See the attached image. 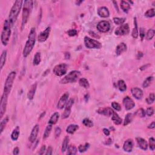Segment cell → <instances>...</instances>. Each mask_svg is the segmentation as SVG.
<instances>
[{
    "mask_svg": "<svg viewBox=\"0 0 155 155\" xmlns=\"http://www.w3.org/2000/svg\"><path fill=\"white\" fill-rule=\"evenodd\" d=\"M74 103V100L73 99H70L68 100L67 103L66 107H65V110H64V113H62V119H66L69 116L70 112H71V109Z\"/></svg>",
    "mask_w": 155,
    "mask_h": 155,
    "instance_id": "obj_11",
    "label": "cell"
},
{
    "mask_svg": "<svg viewBox=\"0 0 155 155\" xmlns=\"http://www.w3.org/2000/svg\"><path fill=\"white\" fill-rule=\"evenodd\" d=\"M69 142V138L68 136L65 137V138L64 139L63 142L62 144V152H64L67 150V149L68 148V144Z\"/></svg>",
    "mask_w": 155,
    "mask_h": 155,
    "instance_id": "obj_34",
    "label": "cell"
},
{
    "mask_svg": "<svg viewBox=\"0 0 155 155\" xmlns=\"http://www.w3.org/2000/svg\"><path fill=\"white\" fill-rule=\"evenodd\" d=\"M149 146L151 150L153 151L155 149V140L153 138H150L149 139Z\"/></svg>",
    "mask_w": 155,
    "mask_h": 155,
    "instance_id": "obj_46",
    "label": "cell"
},
{
    "mask_svg": "<svg viewBox=\"0 0 155 155\" xmlns=\"http://www.w3.org/2000/svg\"><path fill=\"white\" fill-rule=\"evenodd\" d=\"M79 84L81 87L85 88V89H88V88H89L90 87L89 82L86 78H81L79 81Z\"/></svg>",
    "mask_w": 155,
    "mask_h": 155,
    "instance_id": "obj_29",
    "label": "cell"
},
{
    "mask_svg": "<svg viewBox=\"0 0 155 155\" xmlns=\"http://www.w3.org/2000/svg\"><path fill=\"white\" fill-rule=\"evenodd\" d=\"M121 7L124 12L127 13L130 9V5L129 4L128 2L122 1L121 2Z\"/></svg>",
    "mask_w": 155,
    "mask_h": 155,
    "instance_id": "obj_28",
    "label": "cell"
},
{
    "mask_svg": "<svg viewBox=\"0 0 155 155\" xmlns=\"http://www.w3.org/2000/svg\"><path fill=\"white\" fill-rule=\"evenodd\" d=\"M52 152H53V149H52V147L50 146L48 147V149L47 150V152L46 153V154L47 155H51L52 154Z\"/></svg>",
    "mask_w": 155,
    "mask_h": 155,
    "instance_id": "obj_53",
    "label": "cell"
},
{
    "mask_svg": "<svg viewBox=\"0 0 155 155\" xmlns=\"http://www.w3.org/2000/svg\"><path fill=\"white\" fill-rule=\"evenodd\" d=\"M8 121H9V117H6L1 122V124H0V133H3L4 129V128L6 127V125H7Z\"/></svg>",
    "mask_w": 155,
    "mask_h": 155,
    "instance_id": "obj_39",
    "label": "cell"
},
{
    "mask_svg": "<svg viewBox=\"0 0 155 155\" xmlns=\"http://www.w3.org/2000/svg\"><path fill=\"white\" fill-rule=\"evenodd\" d=\"M127 46L125 43H121V44H119L116 47V54L117 55H120L123 52H124L127 50Z\"/></svg>",
    "mask_w": 155,
    "mask_h": 155,
    "instance_id": "obj_22",
    "label": "cell"
},
{
    "mask_svg": "<svg viewBox=\"0 0 155 155\" xmlns=\"http://www.w3.org/2000/svg\"><path fill=\"white\" fill-rule=\"evenodd\" d=\"M50 27H48L47 28H46V29H45L44 31H42V32H41L40 33V35H38V40L39 42H42L47 40L49 36V34H50Z\"/></svg>",
    "mask_w": 155,
    "mask_h": 155,
    "instance_id": "obj_14",
    "label": "cell"
},
{
    "mask_svg": "<svg viewBox=\"0 0 155 155\" xmlns=\"http://www.w3.org/2000/svg\"><path fill=\"white\" fill-rule=\"evenodd\" d=\"M52 125L49 124V125L47 126L46 130H45L44 136H43V138L46 139L47 138H48L50 134V132H51V131H52Z\"/></svg>",
    "mask_w": 155,
    "mask_h": 155,
    "instance_id": "obj_38",
    "label": "cell"
},
{
    "mask_svg": "<svg viewBox=\"0 0 155 155\" xmlns=\"http://www.w3.org/2000/svg\"><path fill=\"white\" fill-rule=\"evenodd\" d=\"M39 131H40V127L38 125H35L32 131H31L30 137H29V141L30 142H34L36 141L37 136H38Z\"/></svg>",
    "mask_w": 155,
    "mask_h": 155,
    "instance_id": "obj_16",
    "label": "cell"
},
{
    "mask_svg": "<svg viewBox=\"0 0 155 155\" xmlns=\"http://www.w3.org/2000/svg\"><path fill=\"white\" fill-rule=\"evenodd\" d=\"M154 30H153V29H149L146 34V39L147 40H151L154 37Z\"/></svg>",
    "mask_w": 155,
    "mask_h": 155,
    "instance_id": "obj_40",
    "label": "cell"
},
{
    "mask_svg": "<svg viewBox=\"0 0 155 155\" xmlns=\"http://www.w3.org/2000/svg\"><path fill=\"white\" fill-rule=\"evenodd\" d=\"M59 117H60V114L58 112L54 113L51 116L50 120L49 121V124L51 125H54L58 122Z\"/></svg>",
    "mask_w": 155,
    "mask_h": 155,
    "instance_id": "obj_25",
    "label": "cell"
},
{
    "mask_svg": "<svg viewBox=\"0 0 155 155\" xmlns=\"http://www.w3.org/2000/svg\"><path fill=\"white\" fill-rule=\"evenodd\" d=\"M103 132L105 135H106V136H109L110 135V131L107 129H104Z\"/></svg>",
    "mask_w": 155,
    "mask_h": 155,
    "instance_id": "obj_56",
    "label": "cell"
},
{
    "mask_svg": "<svg viewBox=\"0 0 155 155\" xmlns=\"http://www.w3.org/2000/svg\"><path fill=\"white\" fill-rule=\"evenodd\" d=\"M23 1H21V0H17L15 2L14 4L10 10V12L9 13V19L8 21L9 23V24L12 27L15 24V21H17V19L18 17V15L19 12L21 11V9L22 7Z\"/></svg>",
    "mask_w": 155,
    "mask_h": 155,
    "instance_id": "obj_1",
    "label": "cell"
},
{
    "mask_svg": "<svg viewBox=\"0 0 155 155\" xmlns=\"http://www.w3.org/2000/svg\"><path fill=\"white\" fill-rule=\"evenodd\" d=\"M123 104L127 110H130L135 106V103L133 100L129 97H126L123 99Z\"/></svg>",
    "mask_w": 155,
    "mask_h": 155,
    "instance_id": "obj_13",
    "label": "cell"
},
{
    "mask_svg": "<svg viewBox=\"0 0 155 155\" xmlns=\"http://www.w3.org/2000/svg\"><path fill=\"white\" fill-rule=\"evenodd\" d=\"M8 96L9 95L3 93V95L1 97V104H0V117H3V115H4L6 111Z\"/></svg>",
    "mask_w": 155,
    "mask_h": 155,
    "instance_id": "obj_9",
    "label": "cell"
},
{
    "mask_svg": "<svg viewBox=\"0 0 155 155\" xmlns=\"http://www.w3.org/2000/svg\"><path fill=\"white\" fill-rule=\"evenodd\" d=\"M131 92L133 97L137 99H141L143 97V95H144L142 90L138 87L132 88Z\"/></svg>",
    "mask_w": 155,
    "mask_h": 155,
    "instance_id": "obj_17",
    "label": "cell"
},
{
    "mask_svg": "<svg viewBox=\"0 0 155 155\" xmlns=\"http://www.w3.org/2000/svg\"><path fill=\"white\" fill-rule=\"evenodd\" d=\"M130 32V27L128 24H124L116 29L115 34L116 35H125Z\"/></svg>",
    "mask_w": 155,
    "mask_h": 155,
    "instance_id": "obj_10",
    "label": "cell"
},
{
    "mask_svg": "<svg viewBox=\"0 0 155 155\" xmlns=\"http://www.w3.org/2000/svg\"><path fill=\"white\" fill-rule=\"evenodd\" d=\"M10 28L11 27L9 24L8 20H6L4 21L3 29L1 33V42L4 46H7L9 42L11 35Z\"/></svg>",
    "mask_w": 155,
    "mask_h": 155,
    "instance_id": "obj_4",
    "label": "cell"
},
{
    "mask_svg": "<svg viewBox=\"0 0 155 155\" xmlns=\"http://www.w3.org/2000/svg\"><path fill=\"white\" fill-rule=\"evenodd\" d=\"M61 133V129L60 127H56L55 129V135L56 138L60 136Z\"/></svg>",
    "mask_w": 155,
    "mask_h": 155,
    "instance_id": "obj_51",
    "label": "cell"
},
{
    "mask_svg": "<svg viewBox=\"0 0 155 155\" xmlns=\"http://www.w3.org/2000/svg\"><path fill=\"white\" fill-rule=\"evenodd\" d=\"M113 21H114V23L116 24L121 25L124 24V23L125 21V18H114Z\"/></svg>",
    "mask_w": 155,
    "mask_h": 155,
    "instance_id": "obj_42",
    "label": "cell"
},
{
    "mask_svg": "<svg viewBox=\"0 0 155 155\" xmlns=\"http://www.w3.org/2000/svg\"><path fill=\"white\" fill-rule=\"evenodd\" d=\"M82 2H83L82 1H76V4H77V5L79 6V5H80V4L82 3Z\"/></svg>",
    "mask_w": 155,
    "mask_h": 155,
    "instance_id": "obj_58",
    "label": "cell"
},
{
    "mask_svg": "<svg viewBox=\"0 0 155 155\" xmlns=\"http://www.w3.org/2000/svg\"><path fill=\"white\" fill-rule=\"evenodd\" d=\"M41 62V54L40 52L36 53L35 55L34 60H33V65L37 66Z\"/></svg>",
    "mask_w": 155,
    "mask_h": 155,
    "instance_id": "obj_37",
    "label": "cell"
},
{
    "mask_svg": "<svg viewBox=\"0 0 155 155\" xmlns=\"http://www.w3.org/2000/svg\"><path fill=\"white\" fill-rule=\"evenodd\" d=\"M89 144L88 143H86L85 145H80V146L78 147V150L80 153H83L85 152L86 150L89 148Z\"/></svg>",
    "mask_w": 155,
    "mask_h": 155,
    "instance_id": "obj_41",
    "label": "cell"
},
{
    "mask_svg": "<svg viewBox=\"0 0 155 155\" xmlns=\"http://www.w3.org/2000/svg\"><path fill=\"white\" fill-rule=\"evenodd\" d=\"M68 96H69V94L68 93H64L63 95L62 96L61 98L59 100L58 105H57V107L59 109H62L63 108L66 106L67 103V100L68 98Z\"/></svg>",
    "mask_w": 155,
    "mask_h": 155,
    "instance_id": "obj_15",
    "label": "cell"
},
{
    "mask_svg": "<svg viewBox=\"0 0 155 155\" xmlns=\"http://www.w3.org/2000/svg\"><path fill=\"white\" fill-rule=\"evenodd\" d=\"M153 80V76H148L147 77L146 79L144 80V82H143V87L144 88H147L148 87L149 85H150V84L152 83Z\"/></svg>",
    "mask_w": 155,
    "mask_h": 155,
    "instance_id": "obj_35",
    "label": "cell"
},
{
    "mask_svg": "<svg viewBox=\"0 0 155 155\" xmlns=\"http://www.w3.org/2000/svg\"><path fill=\"white\" fill-rule=\"evenodd\" d=\"M111 119L113 121V122L115 123L116 125H120L122 123V119L119 117V116L116 113L113 111V115H111Z\"/></svg>",
    "mask_w": 155,
    "mask_h": 155,
    "instance_id": "obj_24",
    "label": "cell"
},
{
    "mask_svg": "<svg viewBox=\"0 0 155 155\" xmlns=\"http://www.w3.org/2000/svg\"><path fill=\"white\" fill-rule=\"evenodd\" d=\"M24 4L23 10L22 15V29L24 28V25L28 21L30 13L32 9L33 1H25L24 2Z\"/></svg>",
    "mask_w": 155,
    "mask_h": 155,
    "instance_id": "obj_3",
    "label": "cell"
},
{
    "mask_svg": "<svg viewBox=\"0 0 155 155\" xmlns=\"http://www.w3.org/2000/svg\"><path fill=\"white\" fill-rule=\"evenodd\" d=\"M6 58H7V51L4 50L2 53L1 58H0V68L1 69H3L4 66L5 65L6 61Z\"/></svg>",
    "mask_w": 155,
    "mask_h": 155,
    "instance_id": "obj_26",
    "label": "cell"
},
{
    "mask_svg": "<svg viewBox=\"0 0 155 155\" xmlns=\"http://www.w3.org/2000/svg\"><path fill=\"white\" fill-rule=\"evenodd\" d=\"M148 129H154V127H155V123H154V122H153L151 123L150 124L148 125Z\"/></svg>",
    "mask_w": 155,
    "mask_h": 155,
    "instance_id": "obj_57",
    "label": "cell"
},
{
    "mask_svg": "<svg viewBox=\"0 0 155 155\" xmlns=\"http://www.w3.org/2000/svg\"><path fill=\"white\" fill-rule=\"evenodd\" d=\"M67 149V154L69 155L76 154V153H77V148L74 146L70 145V146H68Z\"/></svg>",
    "mask_w": 155,
    "mask_h": 155,
    "instance_id": "obj_33",
    "label": "cell"
},
{
    "mask_svg": "<svg viewBox=\"0 0 155 155\" xmlns=\"http://www.w3.org/2000/svg\"><path fill=\"white\" fill-rule=\"evenodd\" d=\"M137 143H138L139 147L143 150H147L148 148V143L144 139L142 138H136Z\"/></svg>",
    "mask_w": 155,
    "mask_h": 155,
    "instance_id": "obj_21",
    "label": "cell"
},
{
    "mask_svg": "<svg viewBox=\"0 0 155 155\" xmlns=\"http://www.w3.org/2000/svg\"><path fill=\"white\" fill-rule=\"evenodd\" d=\"M19 149L18 147H16V148H15L14 150H13V154L15 155H17L19 154Z\"/></svg>",
    "mask_w": 155,
    "mask_h": 155,
    "instance_id": "obj_55",
    "label": "cell"
},
{
    "mask_svg": "<svg viewBox=\"0 0 155 155\" xmlns=\"http://www.w3.org/2000/svg\"><path fill=\"white\" fill-rule=\"evenodd\" d=\"M37 87V83H35L31 86L30 90H29L28 94H27V97L29 99L32 100L33 99V97H34L35 92H36Z\"/></svg>",
    "mask_w": 155,
    "mask_h": 155,
    "instance_id": "obj_23",
    "label": "cell"
},
{
    "mask_svg": "<svg viewBox=\"0 0 155 155\" xmlns=\"http://www.w3.org/2000/svg\"><path fill=\"white\" fill-rule=\"evenodd\" d=\"M154 101V93H150L149 95V97L148 98H147L146 101L148 104H152L153 103Z\"/></svg>",
    "mask_w": 155,
    "mask_h": 155,
    "instance_id": "obj_45",
    "label": "cell"
},
{
    "mask_svg": "<svg viewBox=\"0 0 155 155\" xmlns=\"http://www.w3.org/2000/svg\"><path fill=\"white\" fill-rule=\"evenodd\" d=\"M133 147V142L131 139H128L126 141H125L124 144L123 146L124 150L126 152H132Z\"/></svg>",
    "mask_w": 155,
    "mask_h": 155,
    "instance_id": "obj_19",
    "label": "cell"
},
{
    "mask_svg": "<svg viewBox=\"0 0 155 155\" xmlns=\"http://www.w3.org/2000/svg\"><path fill=\"white\" fill-rule=\"evenodd\" d=\"M117 86H118L119 90L121 92H125L127 90V85L125 82L123 80H119L117 82Z\"/></svg>",
    "mask_w": 155,
    "mask_h": 155,
    "instance_id": "obj_32",
    "label": "cell"
},
{
    "mask_svg": "<svg viewBox=\"0 0 155 155\" xmlns=\"http://www.w3.org/2000/svg\"><path fill=\"white\" fill-rule=\"evenodd\" d=\"M67 70V65L66 64H60L55 67L53 72L55 75L62 76L65 74Z\"/></svg>",
    "mask_w": 155,
    "mask_h": 155,
    "instance_id": "obj_8",
    "label": "cell"
},
{
    "mask_svg": "<svg viewBox=\"0 0 155 155\" xmlns=\"http://www.w3.org/2000/svg\"><path fill=\"white\" fill-rule=\"evenodd\" d=\"M134 25L135 27L132 31V36L134 38H137L138 36V24H137L136 18H135L134 19Z\"/></svg>",
    "mask_w": 155,
    "mask_h": 155,
    "instance_id": "obj_31",
    "label": "cell"
},
{
    "mask_svg": "<svg viewBox=\"0 0 155 155\" xmlns=\"http://www.w3.org/2000/svg\"><path fill=\"white\" fill-rule=\"evenodd\" d=\"M97 29L99 32L105 33L110 29V24L107 21H101L98 24Z\"/></svg>",
    "mask_w": 155,
    "mask_h": 155,
    "instance_id": "obj_12",
    "label": "cell"
},
{
    "mask_svg": "<svg viewBox=\"0 0 155 155\" xmlns=\"http://www.w3.org/2000/svg\"><path fill=\"white\" fill-rule=\"evenodd\" d=\"M84 44L88 49H101L102 47V45L99 42L87 36L84 38Z\"/></svg>",
    "mask_w": 155,
    "mask_h": 155,
    "instance_id": "obj_7",
    "label": "cell"
},
{
    "mask_svg": "<svg viewBox=\"0 0 155 155\" xmlns=\"http://www.w3.org/2000/svg\"><path fill=\"white\" fill-rule=\"evenodd\" d=\"M133 120V115L131 113H128L125 116L124 122V125L125 126V125H127L129 124L131 121Z\"/></svg>",
    "mask_w": 155,
    "mask_h": 155,
    "instance_id": "obj_36",
    "label": "cell"
},
{
    "mask_svg": "<svg viewBox=\"0 0 155 155\" xmlns=\"http://www.w3.org/2000/svg\"><path fill=\"white\" fill-rule=\"evenodd\" d=\"M46 150V147L45 146H42V147H41V149H40V152H39V154H43L44 153L45 151Z\"/></svg>",
    "mask_w": 155,
    "mask_h": 155,
    "instance_id": "obj_54",
    "label": "cell"
},
{
    "mask_svg": "<svg viewBox=\"0 0 155 155\" xmlns=\"http://www.w3.org/2000/svg\"><path fill=\"white\" fill-rule=\"evenodd\" d=\"M113 111L112 109L110 108L107 107V108H101V109H98L97 110V112L99 114L106 116H111L113 115Z\"/></svg>",
    "mask_w": 155,
    "mask_h": 155,
    "instance_id": "obj_18",
    "label": "cell"
},
{
    "mask_svg": "<svg viewBox=\"0 0 155 155\" xmlns=\"http://www.w3.org/2000/svg\"><path fill=\"white\" fill-rule=\"evenodd\" d=\"M82 123H83V124L85 125L86 127H93V122L91 120H90L89 118H85L82 121Z\"/></svg>",
    "mask_w": 155,
    "mask_h": 155,
    "instance_id": "obj_44",
    "label": "cell"
},
{
    "mask_svg": "<svg viewBox=\"0 0 155 155\" xmlns=\"http://www.w3.org/2000/svg\"><path fill=\"white\" fill-rule=\"evenodd\" d=\"M19 129L18 127H17L16 129L13 130V132L12 133L11 138L13 141H17V139L19 138Z\"/></svg>",
    "mask_w": 155,
    "mask_h": 155,
    "instance_id": "obj_30",
    "label": "cell"
},
{
    "mask_svg": "<svg viewBox=\"0 0 155 155\" xmlns=\"http://www.w3.org/2000/svg\"><path fill=\"white\" fill-rule=\"evenodd\" d=\"M135 115L139 117H144L146 116V111L143 109H140L136 111V112L135 113Z\"/></svg>",
    "mask_w": 155,
    "mask_h": 155,
    "instance_id": "obj_47",
    "label": "cell"
},
{
    "mask_svg": "<svg viewBox=\"0 0 155 155\" xmlns=\"http://www.w3.org/2000/svg\"><path fill=\"white\" fill-rule=\"evenodd\" d=\"M154 15H155V12H154V9H149L146 12V13H145V16L148 18L154 17Z\"/></svg>",
    "mask_w": 155,
    "mask_h": 155,
    "instance_id": "obj_43",
    "label": "cell"
},
{
    "mask_svg": "<svg viewBox=\"0 0 155 155\" xmlns=\"http://www.w3.org/2000/svg\"><path fill=\"white\" fill-rule=\"evenodd\" d=\"M35 38H36V31L35 28H32L29 33L28 40L25 43L24 50H23V56L24 58L27 57L32 51L35 46Z\"/></svg>",
    "mask_w": 155,
    "mask_h": 155,
    "instance_id": "obj_2",
    "label": "cell"
},
{
    "mask_svg": "<svg viewBox=\"0 0 155 155\" xmlns=\"http://www.w3.org/2000/svg\"><path fill=\"white\" fill-rule=\"evenodd\" d=\"M145 30L144 28H141L140 29V36L141 39L144 38V37L145 36Z\"/></svg>",
    "mask_w": 155,
    "mask_h": 155,
    "instance_id": "obj_52",
    "label": "cell"
},
{
    "mask_svg": "<svg viewBox=\"0 0 155 155\" xmlns=\"http://www.w3.org/2000/svg\"><path fill=\"white\" fill-rule=\"evenodd\" d=\"M16 74L17 73L15 72H12L9 74L6 81L5 82L4 88V93L9 95V93H10L11 89L13 86V81H14L15 78L16 77Z\"/></svg>",
    "mask_w": 155,
    "mask_h": 155,
    "instance_id": "obj_6",
    "label": "cell"
},
{
    "mask_svg": "<svg viewBox=\"0 0 155 155\" xmlns=\"http://www.w3.org/2000/svg\"><path fill=\"white\" fill-rule=\"evenodd\" d=\"M78 129H79V126L78 125L71 124L67 127V128L66 129V131L67 133H69V134H73Z\"/></svg>",
    "mask_w": 155,
    "mask_h": 155,
    "instance_id": "obj_27",
    "label": "cell"
},
{
    "mask_svg": "<svg viewBox=\"0 0 155 155\" xmlns=\"http://www.w3.org/2000/svg\"><path fill=\"white\" fill-rule=\"evenodd\" d=\"M98 14L102 18H107L109 17L110 12L106 7H101L98 9Z\"/></svg>",
    "mask_w": 155,
    "mask_h": 155,
    "instance_id": "obj_20",
    "label": "cell"
},
{
    "mask_svg": "<svg viewBox=\"0 0 155 155\" xmlns=\"http://www.w3.org/2000/svg\"><path fill=\"white\" fill-rule=\"evenodd\" d=\"M80 75H81L80 72L77 71V70H73V71L70 72L63 79L61 80L60 83L65 84L75 82L78 79V78H79Z\"/></svg>",
    "mask_w": 155,
    "mask_h": 155,
    "instance_id": "obj_5",
    "label": "cell"
},
{
    "mask_svg": "<svg viewBox=\"0 0 155 155\" xmlns=\"http://www.w3.org/2000/svg\"><path fill=\"white\" fill-rule=\"evenodd\" d=\"M146 114L148 116H152L154 114V109L152 107H148L147 109Z\"/></svg>",
    "mask_w": 155,
    "mask_h": 155,
    "instance_id": "obj_49",
    "label": "cell"
},
{
    "mask_svg": "<svg viewBox=\"0 0 155 155\" xmlns=\"http://www.w3.org/2000/svg\"><path fill=\"white\" fill-rule=\"evenodd\" d=\"M67 33L70 36H74L77 34V30L75 29H71V30L68 31Z\"/></svg>",
    "mask_w": 155,
    "mask_h": 155,
    "instance_id": "obj_50",
    "label": "cell"
},
{
    "mask_svg": "<svg viewBox=\"0 0 155 155\" xmlns=\"http://www.w3.org/2000/svg\"><path fill=\"white\" fill-rule=\"evenodd\" d=\"M111 106L116 111H121V106L119 103H116V102H113L111 103Z\"/></svg>",
    "mask_w": 155,
    "mask_h": 155,
    "instance_id": "obj_48",
    "label": "cell"
}]
</instances>
